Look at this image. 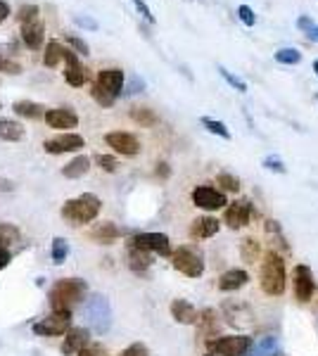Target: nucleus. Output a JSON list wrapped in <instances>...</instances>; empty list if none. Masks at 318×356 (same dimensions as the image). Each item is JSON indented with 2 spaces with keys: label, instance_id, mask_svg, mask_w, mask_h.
I'll return each mask as SVG.
<instances>
[{
  "label": "nucleus",
  "instance_id": "obj_25",
  "mask_svg": "<svg viewBox=\"0 0 318 356\" xmlns=\"http://www.w3.org/2000/svg\"><path fill=\"white\" fill-rule=\"evenodd\" d=\"M15 112L24 119H40L45 114V107L38 105V102H31V100H17Z\"/></svg>",
  "mask_w": 318,
  "mask_h": 356
},
{
  "label": "nucleus",
  "instance_id": "obj_21",
  "mask_svg": "<svg viewBox=\"0 0 318 356\" xmlns=\"http://www.w3.org/2000/svg\"><path fill=\"white\" fill-rule=\"evenodd\" d=\"M216 233H218V221L214 219V216H200V219H195L193 226H190V235H193L195 240H207Z\"/></svg>",
  "mask_w": 318,
  "mask_h": 356
},
{
  "label": "nucleus",
  "instance_id": "obj_33",
  "mask_svg": "<svg viewBox=\"0 0 318 356\" xmlns=\"http://www.w3.org/2000/svg\"><path fill=\"white\" fill-rule=\"evenodd\" d=\"M276 62H280V65H299L302 62V53L297 48H280L276 53Z\"/></svg>",
  "mask_w": 318,
  "mask_h": 356
},
{
  "label": "nucleus",
  "instance_id": "obj_11",
  "mask_svg": "<svg viewBox=\"0 0 318 356\" xmlns=\"http://www.w3.org/2000/svg\"><path fill=\"white\" fill-rule=\"evenodd\" d=\"M86 145V140L81 138L79 134H57L53 138H48V140L43 143L45 152L48 154H65V152H79L81 147Z\"/></svg>",
  "mask_w": 318,
  "mask_h": 356
},
{
  "label": "nucleus",
  "instance_id": "obj_7",
  "mask_svg": "<svg viewBox=\"0 0 318 356\" xmlns=\"http://www.w3.org/2000/svg\"><path fill=\"white\" fill-rule=\"evenodd\" d=\"M207 344L218 356H247L254 342L250 335H225L218 340H207Z\"/></svg>",
  "mask_w": 318,
  "mask_h": 356
},
{
  "label": "nucleus",
  "instance_id": "obj_12",
  "mask_svg": "<svg viewBox=\"0 0 318 356\" xmlns=\"http://www.w3.org/2000/svg\"><path fill=\"white\" fill-rule=\"evenodd\" d=\"M193 202L195 207H200V209L205 211H216V209H223L225 204V195L221 191H216V188L212 186H198L193 191Z\"/></svg>",
  "mask_w": 318,
  "mask_h": 356
},
{
  "label": "nucleus",
  "instance_id": "obj_20",
  "mask_svg": "<svg viewBox=\"0 0 318 356\" xmlns=\"http://www.w3.org/2000/svg\"><path fill=\"white\" fill-rule=\"evenodd\" d=\"M247 280H250V275L247 271H242V268H230V271H225L221 278H218V290L223 292H235L240 288H245Z\"/></svg>",
  "mask_w": 318,
  "mask_h": 356
},
{
  "label": "nucleus",
  "instance_id": "obj_39",
  "mask_svg": "<svg viewBox=\"0 0 318 356\" xmlns=\"http://www.w3.org/2000/svg\"><path fill=\"white\" fill-rule=\"evenodd\" d=\"M218 74H221V76H223L225 81H228L230 86H233L235 90H240V93H247V83L242 81V79L233 76V74H230V72H228V69H225V67H218Z\"/></svg>",
  "mask_w": 318,
  "mask_h": 356
},
{
  "label": "nucleus",
  "instance_id": "obj_43",
  "mask_svg": "<svg viewBox=\"0 0 318 356\" xmlns=\"http://www.w3.org/2000/svg\"><path fill=\"white\" fill-rule=\"evenodd\" d=\"M0 72H5V74H19L22 72V65H17V62H13V60H8V57L0 55Z\"/></svg>",
  "mask_w": 318,
  "mask_h": 356
},
{
  "label": "nucleus",
  "instance_id": "obj_5",
  "mask_svg": "<svg viewBox=\"0 0 318 356\" xmlns=\"http://www.w3.org/2000/svg\"><path fill=\"white\" fill-rule=\"evenodd\" d=\"M171 264L176 271H181L183 275H188V278H200V275L205 273V259H202V254L188 245L171 252Z\"/></svg>",
  "mask_w": 318,
  "mask_h": 356
},
{
  "label": "nucleus",
  "instance_id": "obj_15",
  "mask_svg": "<svg viewBox=\"0 0 318 356\" xmlns=\"http://www.w3.org/2000/svg\"><path fill=\"white\" fill-rule=\"evenodd\" d=\"M45 124L50 126V129H60L67 134V129H77L79 126V117L77 112L67 110V107H57V110H45L43 114Z\"/></svg>",
  "mask_w": 318,
  "mask_h": 356
},
{
  "label": "nucleus",
  "instance_id": "obj_28",
  "mask_svg": "<svg viewBox=\"0 0 318 356\" xmlns=\"http://www.w3.org/2000/svg\"><path fill=\"white\" fill-rule=\"evenodd\" d=\"M22 233L19 228L15 226V223H0V247H13L15 243H19Z\"/></svg>",
  "mask_w": 318,
  "mask_h": 356
},
{
  "label": "nucleus",
  "instance_id": "obj_51",
  "mask_svg": "<svg viewBox=\"0 0 318 356\" xmlns=\"http://www.w3.org/2000/svg\"><path fill=\"white\" fill-rule=\"evenodd\" d=\"M161 169H157V174H161V176H169V169H166V164H159Z\"/></svg>",
  "mask_w": 318,
  "mask_h": 356
},
{
  "label": "nucleus",
  "instance_id": "obj_52",
  "mask_svg": "<svg viewBox=\"0 0 318 356\" xmlns=\"http://www.w3.org/2000/svg\"><path fill=\"white\" fill-rule=\"evenodd\" d=\"M314 69H316V76H318V60L314 62Z\"/></svg>",
  "mask_w": 318,
  "mask_h": 356
},
{
  "label": "nucleus",
  "instance_id": "obj_49",
  "mask_svg": "<svg viewBox=\"0 0 318 356\" xmlns=\"http://www.w3.org/2000/svg\"><path fill=\"white\" fill-rule=\"evenodd\" d=\"M8 17H10V5L5 3V0H0V24H3Z\"/></svg>",
  "mask_w": 318,
  "mask_h": 356
},
{
  "label": "nucleus",
  "instance_id": "obj_41",
  "mask_svg": "<svg viewBox=\"0 0 318 356\" xmlns=\"http://www.w3.org/2000/svg\"><path fill=\"white\" fill-rule=\"evenodd\" d=\"M238 17L242 19V24H245V26H254V22H257V15L252 13L250 5H240V8H238Z\"/></svg>",
  "mask_w": 318,
  "mask_h": 356
},
{
  "label": "nucleus",
  "instance_id": "obj_34",
  "mask_svg": "<svg viewBox=\"0 0 318 356\" xmlns=\"http://www.w3.org/2000/svg\"><path fill=\"white\" fill-rule=\"evenodd\" d=\"M202 126H207V131H209V134L221 136L223 140H230V131H228V126H225L223 122H216V119L205 117V119H202Z\"/></svg>",
  "mask_w": 318,
  "mask_h": 356
},
{
  "label": "nucleus",
  "instance_id": "obj_44",
  "mask_svg": "<svg viewBox=\"0 0 318 356\" xmlns=\"http://www.w3.org/2000/svg\"><path fill=\"white\" fill-rule=\"evenodd\" d=\"M77 356H105V349L100 344H86Z\"/></svg>",
  "mask_w": 318,
  "mask_h": 356
},
{
  "label": "nucleus",
  "instance_id": "obj_35",
  "mask_svg": "<svg viewBox=\"0 0 318 356\" xmlns=\"http://www.w3.org/2000/svg\"><path fill=\"white\" fill-rule=\"evenodd\" d=\"M297 29H302V31L311 38V41L318 43V24H316L314 19H311V17H304V15L299 17V19H297Z\"/></svg>",
  "mask_w": 318,
  "mask_h": 356
},
{
  "label": "nucleus",
  "instance_id": "obj_48",
  "mask_svg": "<svg viewBox=\"0 0 318 356\" xmlns=\"http://www.w3.org/2000/svg\"><path fill=\"white\" fill-rule=\"evenodd\" d=\"M133 3H136V8L141 10V15L145 17V19H150V22H152V13H150V10H148V5L143 3V0H133Z\"/></svg>",
  "mask_w": 318,
  "mask_h": 356
},
{
  "label": "nucleus",
  "instance_id": "obj_16",
  "mask_svg": "<svg viewBox=\"0 0 318 356\" xmlns=\"http://www.w3.org/2000/svg\"><path fill=\"white\" fill-rule=\"evenodd\" d=\"M65 62H67V69H65V79L69 86H74V88H79V86L86 83V79H88V74H86V67L79 62V57L74 50H65Z\"/></svg>",
  "mask_w": 318,
  "mask_h": 356
},
{
  "label": "nucleus",
  "instance_id": "obj_14",
  "mask_svg": "<svg viewBox=\"0 0 318 356\" xmlns=\"http://www.w3.org/2000/svg\"><path fill=\"white\" fill-rule=\"evenodd\" d=\"M316 292V283H314V273H311L309 266L299 264L294 266V295H297L299 302H311Z\"/></svg>",
  "mask_w": 318,
  "mask_h": 356
},
{
  "label": "nucleus",
  "instance_id": "obj_37",
  "mask_svg": "<svg viewBox=\"0 0 318 356\" xmlns=\"http://www.w3.org/2000/svg\"><path fill=\"white\" fill-rule=\"evenodd\" d=\"M95 162H97V166H100L102 171H107V174H114V171L119 169V162H117V157H114V154H97Z\"/></svg>",
  "mask_w": 318,
  "mask_h": 356
},
{
  "label": "nucleus",
  "instance_id": "obj_1",
  "mask_svg": "<svg viewBox=\"0 0 318 356\" xmlns=\"http://www.w3.org/2000/svg\"><path fill=\"white\" fill-rule=\"evenodd\" d=\"M88 285L81 278H62L50 288V307L53 312H72V307H77L79 302L86 300Z\"/></svg>",
  "mask_w": 318,
  "mask_h": 356
},
{
  "label": "nucleus",
  "instance_id": "obj_13",
  "mask_svg": "<svg viewBox=\"0 0 318 356\" xmlns=\"http://www.w3.org/2000/svg\"><path fill=\"white\" fill-rule=\"evenodd\" d=\"M105 143L112 147L114 152L126 154V157H133V154L141 152V143L133 134H126V131H112V134L105 136Z\"/></svg>",
  "mask_w": 318,
  "mask_h": 356
},
{
  "label": "nucleus",
  "instance_id": "obj_47",
  "mask_svg": "<svg viewBox=\"0 0 318 356\" xmlns=\"http://www.w3.org/2000/svg\"><path fill=\"white\" fill-rule=\"evenodd\" d=\"M10 259H13V254H10V250H5V247H0V271H3V268L8 266Z\"/></svg>",
  "mask_w": 318,
  "mask_h": 356
},
{
  "label": "nucleus",
  "instance_id": "obj_42",
  "mask_svg": "<svg viewBox=\"0 0 318 356\" xmlns=\"http://www.w3.org/2000/svg\"><path fill=\"white\" fill-rule=\"evenodd\" d=\"M121 356H150V352L143 342H133L131 347H126L124 352H121Z\"/></svg>",
  "mask_w": 318,
  "mask_h": 356
},
{
  "label": "nucleus",
  "instance_id": "obj_8",
  "mask_svg": "<svg viewBox=\"0 0 318 356\" xmlns=\"http://www.w3.org/2000/svg\"><path fill=\"white\" fill-rule=\"evenodd\" d=\"M72 328V312H53L48 318L33 323V332L40 337H57L65 335V332Z\"/></svg>",
  "mask_w": 318,
  "mask_h": 356
},
{
  "label": "nucleus",
  "instance_id": "obj_45",
  "mask_svg": "<svg viewBox=\"0 0 318 356\" xmlns=\"http://www.w3.org/2000/svg\"><path fill=\"white\" fill-rule=\"evenodd\" d=\"M264 166H266V169H271V171H278V174H285V164H283L278 157H266Z\"/></svg>",
  "mask_w": 318,
  "mask_h": 356
},
{
  "label": "nucleus",
  "instance_id": "obj_29",
  "mask_svg": "<svg viewBox=\"0 0 318 356\" xmlns=\"http://www.w3.org/2000/svg\"><path fill=\"white\" fill-rule=\"evenodd\" d=\"M259 252H262V247H259V243L254 238H245L240 245V254L242 259H245L247 264H254L259 259Z\"/></svg>",
  "mask_w": 318,
  "mask_h": 356
},
{
  "label": "nucleus",
  "instance_id": "obj_50",
  "mask_svg": "<svg viewBox=\"0 0 318 356\" xmlns=\"http://www.w3.org/2000/svg\"><path fill=\"white\" fill-rule=\"evenodd\" d=\"M0 191L13 193V191H15V181H8V178H0Z\"/></svg>",
  "mask_w": 318,
  "mask_h": 356
},
{
  "label": "nucleus",
  "instance_id": "obj_26",
  "mask_svg": "<svg viewBox=\"0 0 318 356\" xmlns=\"http://www.w3.org/2000/svg\"><path fill=\"white\" fill-rule=\"evenodd\" d=\"M65 45L57 43V41H50L45 45V55H43V65L45 67H57L62 60H65Z\"/></svg>",
  "mask_w": 318,
  "mask_h": 356
},
{
  "label": "nucleus",
  "instance_id": "obj_10",
  "mask_svg": "<svg viewBox=\"0 0 318 356\" xmlns=\"http://www.w3.org/2000/svg\"><path fill=\"white\" fill-rule=\"evenodd\" d=\"M254 214V207L250 200H235V202H230L225 207L223 211V221L228 223V228H233V231H238V228H245L247 223H250Z\"/></svg>",
  "mask_w": 318,
  "mask_h": 356
},
{
  "label": "nucleus",
  "instance_id": "obj_24",
  "mask_svg": "<svg viewBox=\"0 0 318 356\" xmlns=\"http://www.w3.org/2000/svg\"><path fill=\"white\" fill-rule=\"evenodd\" d=\"M88 171H90V159L86 157V154H79V157H74L72 162L62 169V176L65 178H81V176L88 174Z\"/></svg>",
  "mask_w": 318,
  "mask_h": 356
},
{
  "label": "nucleus",
  "instance_id": "obj_9",
  "mask_svg": "<svg viewBox=\"0 0 318 356\" xmlns=\"http://www.w3.org/2000/svg\"><path fill=\"white\" fill-rule=\"evenodd\" d=\"M129 247H136V250L143 252H154V254L161 257H171V243L164 233H138L131 238Z\"/></svg>",
  "mask_w": 318,
  "mask_h": 356
},
{
  "label": "nucleus",
  "instance_id": "obj_40",
  "mask_svg": "<svg viewBox=\"0 0 318 356\" xmlns=\"http://www.w3.org/2000/svg\"><path fill=\"white\" fill-rule=\"evenodd\" d=\"M40 13H38V5H22L19 8V13H17V19L24 24V22H31V19H36Z\"/></svg>",
  "mask_w": 318,
  "mask_h": 356
},
{
  "label": "nucleus",
  "instance_id": "obj_23",
  "mask_svg": "<svg viewBox=\"0 0 318 356\" xmlns=\"http://www.w3.org/2000/svg\"><path fill=\"white\" fill-rule=\"evenodd\" d=\"M121 235V231L114 223H109V221H105V223H97V226L90 231V238L95 240V243H100V245H112L114 240H117Z\"/></svg>",
  "mask_w": 318,
  "mask_h": 356
},
{
  "label": "nucleus",
  "instance_id": "obj_17",
  "mask_svg": "<svg viewBox=\"0 0 318 356\" xmlns=\"http://www.w3.org/2000/svg\"><path fill=\"white\" fill-rule=\"evenodd\" d=\"M22 41L26 43V48H31V50H38L40 45H43L45 41V26H43V22L38 19H31V22H24L22 24Z\"/></svg>",
  "mask_w": 318,
  "mask_h": 356
},
{
  "label": "nucleus",
  "instance_id": "obj_36",
  "mask_svg": "<svg viewBox=\"0 0 318 356\" xmlns=\"http://www.w3.org/2000/svg\"><path fill=\"white\" fill-rule=\"evenodd\" d=\"M67 254H69V245H67V240L55 238V240H53V261H55V264H62V261L67 259Z\"/></svg>",
  "mask_w": 318,
  "mask_h": 356
},
{
  "label": "nucleus",
  "instance_id": "obj_53",
  "mask_svg": "<svg viewBox=\"0 0 318 356\" xmlns=\"http://www.w3.org/2000/svg\"><path fill=\"white\" fill-rule=\"evenodd\" d=\"M207 356H214V354H207Z\"/></svg>",
  "mask_w": 318,
  "mask_h": 356
},
{
  "label": "nucleus",
  "instance_id": "obj_30",
  "mask_svg": "<svg viewBox=\"0 0 318 356\" xmlns=\"http://www.w3.org/2000/svg\"><path fill=\"white\" fill-rule=\"evenodd\" d=\"M131 119L133 122H138L141 126H154L159 122L157 114L150 110V107H136V110H131Z\"/></svg>",
  "mask_w": 318,
  "mask_h": 356
},
{
  "label": "nucleus",
  "instance_id": "obj_4",
  "mask_svg": "<svg viewBox=\"0 0 318 356\" xmlns=\"http://www.w3.org/2000/svg\"><path fill=\"white\" fill-rule=\"evenodd\" d=\"M262 290L271 297L285 292V261L276 250L266 252L262 261Z\"/></svg>",
  "mask_w": 318,
  "mask_h": 356
},
{
  "label": "nucleus",
  "instance_id": "obj_18",
  "mask_svg": "<svg viewBox=\"0 0 318 356\" xmlns=\"http://www.w3.org/2000/svg\"><path fill=\"white\" fill-rule=\"evenodd\" d=\"M86 344H88V330L86 328H69L65 342H62V354L77 356Z\"/></svg>",
  "mask_w": 318,
  "mask_h": 356
},
{
  "label": "nucleus",
  "instance_id": "obj_19",
  "mask_svg": "<svg viewBox=\"0 0 318 356\" xmlns=\"http://www.w3.org/2000/svg\"><path fill=\"white\" fill-rule=\"evenodd\" d=\"M171 316L176 318V323H181V325H195L200 318L198 309L186 300H173L171 302Z\"/></svg>",
  "mask_w": 318,
  "mask_h": 356
},
{
  "label": "nucleus",
  "instance_id": "obj_32",
  "mask_svg": "<svg viewBox=\"0 0 318 356\" xmlns=\"http://www.w3.org/2000/svg\"><path fill=\"white\" fill-rule=\"evenodd\" d=\"M276 352V340L273 337H264L262 342H257V344H252L250 347V356H273Z\"/></svg>",
  "mask_w": 318,
  "mask_h": 356
},
{
  "label": "nucleus",
  "instance_id": "obj_6",
  "mask_svg": "<svg viewBox=\"0 0 318 356\" xmlns=\"http://www.w3.org/2000/svg\"><path fill=\"white\" fill-rule=\"evenodd\" d=\"M84 314L97 332H107L109 325H112V309H109V302L100 295L90 297V300L86 302Z\"/></svg>",
  "mask_w": 318,
  "mask_h": 356
},
{
  "label": "nucleus",
  "instance_id": "obj_46",
  "mask_svg": "<svg viewBox=\"0 0 318 356\" xmlns=\"http://www.w3.org/2000/svg\"><path fill=\"white\" fill-rule=\"evenodd\" d=\"M67 41H69V45H74V48H77L81 55H88V45L81 41V38H77V36H67Z\"/></svg>",
  "mask_w": 318,
  "mask_h": 356
},
{
  "label": "nucleus",
  "instance_id": "obj_38",
  "mask_svg": "<svg viewBox=\"0 0 318 356\" xmlns=\"http://www.w3.org/2000/svg\"><path fill=\"white\" fill-rule=\"evenodd\" d=\"M216 183L223 188V191H228V193H238L240 191V181L235 176H230V174H218Z\"/></svg>",
  "mask_w": 318,
  "mask_h": 356
},
{
  "label": "nucleus",
  "instance_id": "obj_2",
  "mask_svg": "<svg viewBox=\"0 0 318 356\" xmlns=\"http://www.w3.org/2000/svg\"><path fill=\"white\" fill-rule=\"evenodd\" d=\"M100 209H102L100 197H95L93 193H84L74 200H67L65 207H62V219L72 223V226H86V223L95 221Z\"/></svg>",
  "mask_w": 318,
  "mask_h": 356
},
{
  "label": "nucleus",
  "instance_id": "obj_22",
  "mask_svg": "<svg viewBox=\"0 0 318 356\" xmlns=\"http://www.w3.org/2000/svg\"><path fill=\"white\" fill-rule=\"evenodd\" d=\"M26 131L19 122H13V119H0V140L8 143H19L24 140Z\"/></svg>",
  "mask_w": 318,
  "mask_h": 356
},
{
  "label": "nucleus",
  "instance_id": "obj_31",
  "mask_svg": "<svg viewBox=\"0 0 318 356\" xmlns=\"http://www.w3.org/2000/svg\"><path fill=\"white\" fill-rule=\"evenodd\" d=\"M198 323L202 325V332L205 335H216L218 330V323H216V314H214V309H207V312L200 314Z\"/></svg>",
  "mask_w": 318,
  "mask_h": 356
},
{
  "label": "nucleus",
  "instance_id": "obj_27",
  "mask_svg": "<svg viewBox=\"0 0 318 356\" xmlns=\"http://www.w3.org/2000/svg\"><path fill=\"white\" fill-rule=\"evenodd\" d=\"M129 264L133 271H148L150 264H152V259H150V252H143V250H136V247H129Z\"/></svg>",
  "mask_w": 318,
  "mask_h": 356
},
{
  "label": "nucleus",
  "instance_id": "obj_3",
  "mask_svg": "<svg viewBox=\"0 0 318 356\" xmlns=\"http://www.w3.org/2000/svg\"><path fill=\"white\" fill-rule=\"evenodd\" d=\"M121 90H124V72L117 67H109V69L97 72V79L93 83L90 95H93L95 102H100L102 107H112L114 100L121 95Z\"/></svg>",
  "mask_w": 318,
  "mask_h": 356
}]
</instances>
